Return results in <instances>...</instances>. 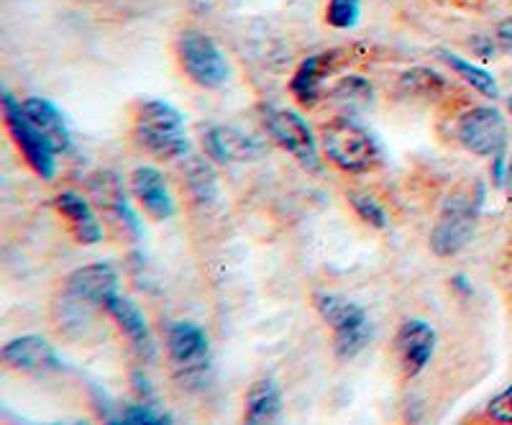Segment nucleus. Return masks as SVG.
I'll return each mask as SVG.
<instances>
[{
  "label": "nucleus",
  "mask_w": 512,
  "mask_h": 425,
  "mask_svg": "<svg viewBox=\"0 0 512 425\" xmlns=\"http://www.w3.org/2000/svg\"><path fill=\"white\" fill-rule=\"evenodd\" d=\"M438 57H441L443 62H446V65L454 70V75H459L461 80L469 82V85H472L477 93L487 95V98H497V95H500V85H497L495 75H489L487 70L472 65V62H466V59H461L459 54L446 52V49H441V52H438Z\"/></svg>",
  "instance_id": "21"
},
{
  "label": "nucleus",
  "mask_w": 512,
  "mask_h": 425,
  "mask_svg": "<svg viewBox=\"0 0 512 425\" xmlns=\"http://www.w3.org/2000/svg\"><path fill=\"white\" fill-rule=\"evenodd\" d=\"M0 359L8 369H16V372L24 374H49L62 369V359L54 351V346L44 336H36V333L11 338L0 351Z\"/></svg>",
  "instance_id": "12"
},
{
  "label": "nucleus",
  "mask_w": 512,
  "mask_h": 425,
  "mask_svg": "<svg viewBox=\"0 0 512 425\" xmlns=\"http://www.w3.org/2000/svg\"><path fill=\"white\" fill-rule=\"evenodd\" d=\"M438 346V333L423 318H410L400 326L395 336V351L397 364H400L402 374L408 379L418 377L428 364H431L433 354Z\"/></svg>",
  "instance_id": "10"
},
{
  "label": "nucleus",
  "mask_w": 512,
  "mask_h": 425,
  "mask_svg": "<svg viewBox=\"0 0 512 425\" xmlns=\"http://www.w3.org/2000/svg\"><path fill=\"white\" fill-rule=\"evenodd\" d=\"M507 177H510V190H512V162H510V172H507Z\"/></svg>",
  "instance_id": "31"
},
{
  "label": "nucleus",
  "mask_w": 512,
  "mask_h": 425,
  "mask_svg": "<svg viewBox=\"0 0 512 425\" xmlns=\"http://www.w3.org/2000/svg\"><path fill=\"white\" fill-rule=\"evenodd\" d=\"M103 310L111 315L113 321H116V326L126 333V338L131 341V346H134V349L139 351L144 359H154V354H157V346H154L152 331H149V323H146L144 313H141L139 305H136L131 297L116 292V295H113L111 300L103 305Z\"/></svg>",
  "instance_id": "14"
},
{
  "label": "nucleus",
  "mask_w": 512,
  "mask_h": 425,
  "mask_svg": "<svg viewBox=\"0 0 512 425\" xmlns=\"http://www.w3.org/2000/svg\"><path fill=\"white\" fill-rule=\"evenodd\" d=\"M90 193H93L98 208L103 213H108L113 221H118L131 233L141 231V221L136 218V210L131 208V200H128L121 177L113 175V172H100V175H95L90 180Z\"/></svg>",
  "instance_id": "15"
},
{
  "label": "nucleus",
  "mask_w": 512,
  "mask_h": 425,
  "mask_svg": "<svg viewBox=\"0 0 512 425\" xmlns=\"http://www.w3.org/2000/svg\"><path fill=\"white\" fill-rule=\"evenodd\" d=\"M315 310L320 318L333 328V351L341 361H351L367 349L374 336L372 321L367 310L351 303L341 295L318 292L315 295Z\"/></svg>",
  "instance_id": "2"
},
{
  "label": "nucleus",
  "mask_w": 512,
  "mask_h": 425,
  "mask_svg": "<svg viewBox=\"0 0 512 425\" xmlns=\"http://www.w3.org/2000/svg\"><path fill=\"white\" fill-rule=\"evenodd\" d=\"M487 415L497 423H512V385L489 400Z\"/></svg>",
  "instance_id": "28"
},
{
  "label": "nucleus",
  "mask_w": 512,
  "mask_h": 425,
  "mask_svg": "<svg viewBox=\"0 0 512 425\" xmlns=\"http://www.w3.org/2000/svg\"><path fill=\"white\" fill-rule=\"evenodd\" d=\"M495 36H497V44H500L502 49L512 52V16L505 18V21H500V24H497Z\"/></svg>",
  "instance_id": "29"
},
{
  "label": "nucleus",
  "mask_w": 512,
  "mask_h": 425,
  "mask_svg": "<svg viewBox=\"0 0 512 425\" xmlns=\"http://www.w3.org/2000/svg\"><path fill=\"white\" fill-rule=\"evenodd\" d=\"M454 134L466 152L477 154V157H497L505 152L507 123L497 108L477 105V108L461 113Z\"/></svg>",
  "instance_id": "8"
},
{
  "label": "nucleus",
  "mask_w": 512,
  "mask_h": 425,
  "mask_svg": "<svg viewBox=\"0 0 512 425\" xmlns=\"http://www.w3.org/2000/svg\"><path fill=\"white\" fill-rule=\"evenodd\" d=\"M400 90L408 95H438L446 90V80L436 70L413 67V70L400 75Z\"/></svg>",
  "instance_id": "23"
},
{
  "label": "nucleus",
  "mask_w": 512,
  "mask_h": 425,
  "mask_svg": "<svg viewBox=\"0 0 512 425\" xmlns=\"http://www.w3.org/2000/svg\"><path fill=\"white\" fill-rule=\"evenodd\" d=\"M282 418V390L274 379H256L246 392L244 420L251 425L277 423Z\"/></svg>",
  "instance_id": "20"
},
{
  "label": "nucleus",
  "mask_w": 512,
  "mask_h": 425,
  "mask_svg": "<svg viewBox=\"0 0 512 425\" xmlns=\"http://www.w3.org/2000/svg\"><path fill=\"white\" fill-rule=\"evenodd\" d=\"M131 193L134 198L144 205V210L157 221H167V218L175 216V198L169 193V185L164 180V175L152 164H144V167H136L131 172Z\"/></svg>",
  "instance_id": "13"
},
{
  "label": "nucleus",
  "mask_w": 512,
  "mask_h": 425,
  "mask_svg": "<svg viewBox=\"0 0 512 425\" xmlns=\"http://www.w3.org/2000/svg\"><path fill=\"white\" fill-rule=\"evenodd\" d=\"M479 203L482 198H472V193H454L446 198L431 231V251L436 257H456L469 246L477 231Z\"/></svg>",
  "instance_id": "5"
},
{
  "label": "nucleus",
  "mask_w": 512,
  "mask_h": 425,
  "mask_svg": "<svg viewBox=\"0 0 512 425\" xmlns=\"http://www.w3.org/2000/svg\"><path fill=\"white\" fill-rule=\"evenodd\" d=\"M349 54H344L341 49H331V52H320L313 57L303 59L297 65L295 75L290 80V93L297 103L303 108H313L323 98V82L344 65Z\"/></svg>",
  "instance_id": "11"
},
{
  "label": "nucleus",
  "mask_w": 512,
  "mask_h": 425,
  "mask_svg": "<svg viewBox=\"0 0 512 425\" xmlns=\"http://www.w3.org/2000/svg\"><path fill=\"white\" fill-rule=\"evenodd\" d=\"M203 146L208 157L221 164L246 162V159H256L264 154V146L254 136L233 129V126H213V129H208L203 136Z\"/></svg>",
  "instance_id": "16"
},
{
  "label": "nucleus",
  "mask_w": 512,
  "mask_h": 425,
  "mask_svg": "<svg viewBox=\"0 0 512 425\" xmlns=\"http://www.w3.org/2000/svg\"><path fill=\"white\" fill-rule=\"evenodd\" d=\"M24 108L29 113L31 121L36 123V129L47 136V141L52 144V149L57 154H67L72 149V134L67 129V121H64L62 111L57 105L47 98H29L24 100Z\"/></svg>",
  "instance_id": "19"
},
{
  "label": "nucleus",
  "mask_w": 512,
  "mask_h": 425,
  "mask_svg": "<svg viewBox=\"0 0 512 425\" xmlns=\"http://www.w3.org/2000/svg\"><path fill=\"white\" fill-rule=\"evenodd\" d=\"M328 95H331L336 103L346 105V108H364V105L372 103L374 88H372V82L364 80V77L346 75L333 85Z\"/></svg>",
  "instance_id": "22"
},
{
  "label": "nucleus",
  "mask_w": 512,
  "mask_h": 425,
  "mask_svg": "<svg viewBox=\"0 0 512 425\" xmlns=\"http://www.w3.org/2000/svg\"><path fill=\"white\" fill-rule=\"evenodd\" d=\"M320 136H323L320 144H323L326 157L338 169L351 172V175L369 172V169L382 162V152H379V144L374 141V136L351 118H336L328 126H323Z\"/></svg>",
  "instance_id": "3"
},
{
  "label": "nucleus",
  "mask_w": 512,
  "mask_h": 425,
  "mask_svg": "<svg viewBox=\"0 0 512 425\" xmlns=\"http://www.w3.org/2000/svg\"><path fill=\"white\" fill-rule=\"evenodd\" d=\"M349 200L351 205H354L356 216H359L364 223H369L372 228H379V231L390 226V216H387V210H384V205L379 203L377 198L364 193H351Z\"/></svg>",
  "instance_id": "26"
},
{
  "label": "nucleus",
  "mask_w": 512,
  "mask_h": 425,
  "mask_svg": "<svg viewBox=\"0 0 512 425\" xmlns=\"http://www.w3.org/2000/svg\"><path fill=\"white\" fill-rule=\"evenodd\" d=\"M167 354L177 377L190 385V382H203L210 369V341L208 333L192 321L169 323L167 331Z\"/></svg>",
  "instance_id": "7"
},
{
  "label": "nucleus",
  "mask_w": 512,
  "mask_h": 425,
  "mask_svg": "<svg viewBox=\"0 0 512 425\" xmlns=\"http://www.w3.org/2000/svg\"><path fill=\"white\" fill-rule=\"evenodd\" d=\"M364 0H328L326 24L336 31H351L359 26Z\"/></svg>",
  "instance_id": "25"
},
{
  "label": "nucleus",
  "mask_w": 512,
  "mask_h": 425,
  "mask_svg": "<svg viewBox=\"0 0 512 425\" xmlns=\"http://www.w3.org/2000/svg\"><path fill=\"white\" fill-rule=\"evenodd\" d=\"M134 136L146 152L162 159L185 157L190 149L185 116L167 100H141L134 116Z\"/></svg>",
  "instance_id": "1"
},
{
  "label": "nucleus",
  "mask_w": 512,
  "mask_h": 425,
  "mask_svg": "<svg viewBox=\"0 0 512 425\" xmlns=\"http://www.w3.org/2000/svg\"><path fill=\"white\" fill-rule=\"evenodd\" d=\"M118 423H128V425H164L172 423V418L159 410H154L149 402H131L126 408L121 410L118 415Z\"/></svg>",
  "instance_id": "27"
},
{
  "label": "nucleus",
  "mask_w": 512,
  "mask_h": 425,
  "mask_svg": "<svg viewBox=\"0 0 512 425\" xmlns=\"http://www.w3.org/2000/svg\"><path fill=\"white\" fill-rule=\"evenodd\" d=\"M474 47H477V52L482 54L484 59H489V57H492V52H495V47H492V41H489V39H477V41H474Z\"/></svg>",
  "instance_id": "30"
},
{
  "label": "nucleus",
  "mask_w": 512,
  "mask_h": 425,
  "mask_svg": "<svg viewBox=\"0 0 512 425\" xmlns=\"http://www.w3.org/2000/svg\"><path fill=\"white\" fill-rule=\"evenodd\" d=\"M187 185H190L192 198L198 200V203H210L218 193L213 169L205 162H200V159L190 162V169H187Z\"/></svg>",
  "instance_id": "24"
},
{
  "label": "nucleus",
  "mask_w": 512,
  "mask_h": 425,
  "mask_svg": "<svg viewBox=\"0 0 512 425\" xmlns=\"http://www.w3.org/2000/svg\"><path fill=\"white\" fill-rule=\"evenodd\" d=\"M510 111H512V98H510Z\"/></svg>",
  "instance_id": "32"
},
{
  "label": "nucleus",
  "mask_w": 512,
  "mask_h": 425,
  "mask_svg": "<svg viewBox=\"0 0 512 425\" xmlns=\"http://www.w3.org/2000/svg\"><path fill=\"white\" fill-rule=\"evenodd\" d=\"M67 290L77 300H85V303L103 308L118 292V274L111 264H88V267L75 269L67 277Z\"/></svg>",
  "instance_id": "17"
},
{
  "label": "nucleus",
  "mask_w": 512,
  "mask_h": 425,
  "mask_svg": "<svg viewBox=\"0 0 512 425\" xmlns=\"http://www.w3.org/2000/svg\"><path fill=\"white\" fill-rule=\"evenodd\" d=\"M54 205H57V210L62 213V218L72 228V233H75V239L80 244L95 246L103 241V226H100L98 213H95L88 198H82L80 193L67 190V193H59L54 198Z\"/></svg>",
  "instance_id": "18"
},
{
  "label": "nucleus",
  "mask_w": 512,
  "mask_h": 425,
  "mask_svg": "<svg viewBox=\"0 0 512 425\" xmlns=\"http://www.w3.org/2000/svg\"><path fill=\"white\" fill-rule=\"evenodd\" d=\"M0 105H3V121H6L8 131H11L13 141L21 149L29 167L44 180H52L57 175V152L52 149L47 136L36 129V123L29 118L24 103H18L8 90L0 98Z\"/></svg>",
  "instance_id": "6"
},
{
  "label": "nucleus",
  "mask_w": 512,
  "mask_h": 425,
  "mask_svg": "<svg viewBox=\"0 0 512 425\" xmlns=\"http://www.w3.org/2000/svg\"><path fill=\"white\" fill-rule=\"evenodd\" d=\"M177 59L187 77L198 88L218 90L231 80V65L216 39L203 31H182L177 39Z\"/></svg>",
  "instance_id": "4"
},
{
  "label": "nucleus",
  "mask_w": 512,
  "mask_h": 425,
  "mask_svg": "<svg viewBox=\"0 0 512 425\" xmlns=\"http://www.w3.org/2000/svg\"><path fill=\"white\" fill-rule=\"evenodd\" d=\"M267 131L287 154L297 159L310 172H320V146L313 129L300 113L287 108H264Z\"/></svg>",
  "instance_id": "9"
}]
</instances>
